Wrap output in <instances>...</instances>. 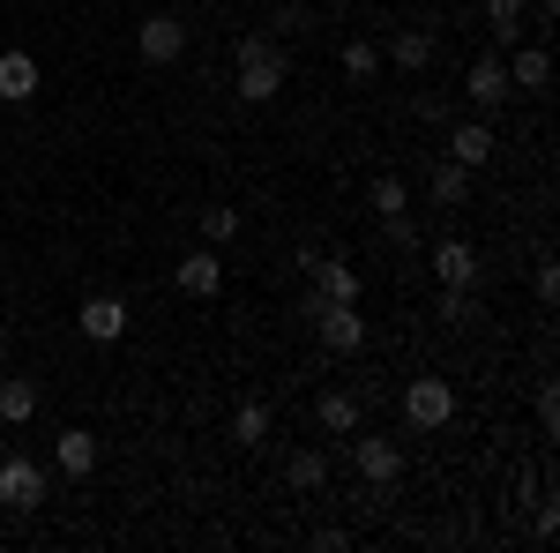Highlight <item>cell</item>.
Listing matches in <instances>:
<instances>
[{
	"instance_id": "1",
	"label": "cell",
	"mask_w": 560,
	"mask_h": 553,
	"mask_svg": "<svg viewBox=\"0 0 560 553\" xmlns=\"http://www.w3.org/2000/svg\"><path fill=\"white\" fill-rule=\"evenodd\" d=\"M232 60H240V76H232L240 105H269V97H284V83H292V60L277 53V38H269V31H247Z\"/></svg>"
},
{
	"instance_id": "16",
	"label": "cell",
	"mask_w": 560,
	"mask_h": 553,
	"mask_svg": "<svg viewBox=\"0 0 560 553\" xmlns=\"http://www.w3.org/2000/svg\"><path fill=\"white\" fill-rule=\"evenodd\" d=\"M516 60H509V90H546L553 83V53L546 45H509Z\"/></svg>"
},
{
	"instance_id": "19",
	"label": "cell",
	"mask_w": 560,
	"mask_h": 553,
	"mask_svg": "<svg viewBox=\"0 0 560 553\" xmlns=\"http://www.w3.org/2000/svg\"><path fill=\"white\" fill-rule=\"evenodd\" d=\"M486 8V31H493V53H509V45L523 38V8L530 0H478Z\"/></svg>"
},
{
	"instance_id": "25",
	"label": "cell",
	"mask_w": 560,
	"mask_h": 553,
	"mask_svg": "<svg viewBox=\"0 0 560 553\" xmlns=\"http://www.w3.org/2000/svg\"><path fill=\"white\" fill-rule=\"evenodd\" d=\"M232 240H240V210L232 203H210L202 210V247H232Z\"/></svg>"
},
{
	"instance_id": "4",
	"label": "cell",
	"mask_w": 560,
	"mask_h": 553,
	"mask_svg": "<svg viewBox=\"0 0 560 553\" xmlns=\"http://www.w3.org/2000/svg\"><path fill=\"white\" fill-rule=\"evenodd\" d=\"M345 441H351V471H359L366 486H396V479H404L396 434H366V426H359V434H345Z\"/></svg>"
},
{
	"instance_id": "23",
	"label": "cell",
	"mask_w": 560,
	"mask_h": 553,
	"mask_svg": "<svg viewBox=\"0 0 560 553\" xmlns=\"http://www.w3.org/2000/svg\"><path fill=\"white\" fill-rule=\"evenodd\" d=\"M38 419V382H0V426H31Z\"/></svg>"
},
{
	"instance_id": "30",
	"label": "cell",
	"mask_w": 560,
	"mask_h": 553,
	"mask_svg": "<svg viewBox=\"0 0 560 553\" xmlns=\"http://www.w3.org/2000/svg\"><path fill=\"white\" fill-rule=\"evenodd\" d=\"M530 285H538V299H560V269H553V262H538V269H530Z\"/></svg>"
},
{
	"instance_id": "3",
	"label": "cell",
	"mask_w": 560,
	"mask_h": 553,
	"mask_svg": "<svg viewBox=\"0 0 560 553\" xmlns=\"http://www.w3.org/2000/svg\"><path fill=\"white\" fill-rule=\"evenodd\" d=\"M314 337H322V352L351 359V352H366V314H359L351 299H322V307H314Z\"/></svg>"
},
{
	"instance_id": "28",
	"label": "cell",
	"mask_w": 560,
	"mask_h": 553,
	"mask_svg": "<svg viewBox=\"0 0 560 553\" xmlns=\"http://www.w3.org/2000/svg\"><path fill=\"white\" fill-rule=\"evenodd\" d=\"M388 224V247H396V255H419V224H411V217L396 210V217H382Z\"/></svg>"
},
{
	"instance_id": "9",
	"label": "cell",
	"mask_w": 560,
	"mask_h": 553,
	"mask_svg": "<svg viewBox=\"0 0 560 553\" xmlns=\"http://www.w3.org/2000/svg\"><path fill=\"white\" fill-rule=\"evenodd\" d=\"M382 68H396V76H427L433 68V31L427 23H404V31L382 45Z\"/></svg>"
},
{
	"instance_id": "24",
	"label": "cell",
	"mask_w": 560,
	"mask_h": 553,
	"mask_svg": "<svg viewBox=\"0 0 560 553\" xmlns=\"http://www.w3.org/2000/svg\"><path fill=\"white\" fill-rule=\"evenodd\" d=\"M337 68H345V83H374V76H382V45L374 38H345Z\"/></svg>"
},
{
	"instance_id": "22",
	"label": "cell",
	"mask_w": 560,
	"mask_h": 553,
	"mask_svg": "<svg viewBox=\"0 0 560 553\" xmlns=\"http://www.w3.org/2000/svg\"><path fill=\"white\" fill-rule=\"evenodd\" d=\"M269 426H277V412H269L261 396H247V404L232 412V441H240V449H261V441H269Z\"/></svg>"
},
{
	"instance_id": "31",
	"label": "cell",
	"mask_w": 560,
	"mask_h": 553,
	"mask_svg": "<svg viewBox=\"0 0 560 553\" xmlns=\"http://www.w3.org/2000/svg\"><path fill=\"white\" fill-rule=\"evenodd\" d=\"M538 15H560V0H538Z\"/></svg>"
},
{
	"instance_id": "32",
	"label": "cell",
	"mask_w": 560,
	"mask_h": 553,
	"mask_svg": "<svg viewBox=\"0 0 560 553\" xmlns=\"http://www.w3.org/2000/svg\"><path fill=\"white\" fill-rule=\"evenodd\" d=\"M337 8H345V0H337Z\"/></svg>"
},
{
	"instance_id": "10",
	"label": "cell",
	"mask_w": 560,
	"mask_h": 553,
	"mask_svg": "<svg viewBox=\"0 0 560 553\" xmlns=\"http://www.w3.org/2000/svg\"><path fill=\"white\" fill-rule=\"evenodd\" d=\"M173 285H179L187 299H217V292H224V262H217V247L179 255V262H173Z\"/></svg>"
},
{
	"instance_id": "29",
	"label": "cell",
	"mask_w": 560,
	"mask_h": 553,
	"mask_svg": "<svg viewBox=\"0 0 560 553\" xmlns=\"http://www.w3.org/2000/svg\"><path fill=\"white\" fill-rule=\"evenodd\" d=\"M538 426H546V434H560V396H553V382L538 389Z\"/></svg>"
},
{
	"instance_id": "27",
	"label": "cell",
	"mask_w": 560,
	"mask_h": 553,
	"mask_svg": "<svg viewBox=\"0 0 560 553\" xmlns=\"http://www.w3.org/2000/svg\"><path fill=\"white\" fill-rule=\"evenodd\" d=\"M269 23H277V31H269V38H300V31H314V15H306L300 0H284V8H277V15H269Z\"/></svg>"
},
{
	"instance_id": "17",
	"label": "cell",
	"mask_w": 560,
	"mask_h": 553,
	"mask_svg": "<svg viewBox=\"0 0 560 553\" xmlns=\"http://www.w3.org/2000/svg\"><path fill=\"white\" fill-rule=\"evenodd\" d=\"M284 486H292V494H322V486H329V457H322V449H292V457H284Z\"/></svg>"
},
{
	"instance_id": "21",
	"label": "cell",
	"mask_w": 560,
	"mask_h": 553,
	"mask_svg": "<svg viewBox=\"0 0 560 553\" xmlns=\"http://www.w3.org/2000/svg\"><path fill=\"white\" fill-rule=\"evenodd\" d=\"M314 419H322L329 434H337V441H345V434H359V419H366V412H359V396H351V389H329V396L314 404Z\"/></svg>"
},
{
	"instance_id": "8",
	"label": "cell",
	"mask_w": 560,
	"mask_h": 553,
	"mask_svg": "<svg viewBox=\"0 0 560 553\" xmlns=\"http://www.w3.org/2000/svg\"><path fill=\"white\" fill-rule=\"evenodd\" d=\"M128 322H135V314H128V299H120V292H90L83 307H75V330H83L90 344H120V337H128Z\"/></svg>"
},
{
	"instance_id": "6",
	"label": "cell",
	"mask_w": 560,
	"mask_h": 553,
	"mask_svg": "<svg viewBox=\"0 0 560 553\" xmlns=\"http://www.w3.org/2000/svg\"><path fill=\"white\" fill-rule=\"evenodd\" d=\"M135 53H142L150 68H173L179 53H187V15H173V8L142 15V31H135Z\"/></svg>"
},
{
	"instance_id": "20",
	"label": "cell",
	"mask_w": 560,
	"mask_h": 553,
	"mask_svg": "<svg viewBox=\"0 0 560 553\" xmlns=\"http://www.w3.org/2000/svg\"><path fill=\"white\" fill-rule=\"evenodd\" d=\"M441 322H448V330H478V322H486L478 285H441Z\"/></svg>"
},
{
	"instance_id": "12",
	"label": "cell",
	"mask_w": 560,
	"mask_h": 553,
	"mask_svg": "<svg viewBox=\"0 0 560 553\" xmlns=\"http://www.w3.org/2000/svg\"><path fill=\"white\" fill-rule=\"evenodd\" d=\"M493 150H501V135H493V120H456V128H448V158H456L464 172L493 165Z\"/></svg>"
},
{
	"instance_id": "18",
	"label": "cell",
	"mask_w": 560,
	"mask_h": 553,
	"mask_svg": "<svg viewBox=\"0 0 560 553\" xmlns=\"http://www.w3.org/2000/svg\"><path fill=\"white\" fill-rule=\"evenodd\" d=\"M427 195L441 203V210H464V203H471V172L456 165V158H441V165H433V180H427Z\"/></svg>"
},
{
	"instance_id": "7",
	"label": "cell",
	"mask_w": 560,
	"mask_h": 553,
	"mask_svg": "<svg viewBox=\"0 0 560 553\" xmlns=\"http://www.w3.org/2000/svg\"><path fill=\"white\" fill-rule=\"evenodd\" d=\"M464 97H471L478 113H501L516 90H509V53H478L471 68H464Z\"/></svg>"
},
{
	"instance_id": "14",
	"label": "cell",
	"mask_w": 560,
	"mask_h": 553,
	"mask_svg": "<svg viewBox=\"0 0 560 553\" xmlns=\"http://www.w3.org/2000/svg\"><path fill=\"white\" fill-rule=\"evenodd\" d=\"M52 464L68 471V479H90V471H97V434H90V426H60V434H52Z\"/></svg>"
},
{
	"instance_id": "13",
	"label": "cell",
	"mask_w": 560,
	"mask_h": 553,
	"mask_svg": "<svg viewBox=\"0 0 560 553\" xmlns=\"http://www.w3.org/2000/svg\"><path fill=\"white\" fill-rule=\"evenodd\" d=\"M300 262H306V277H314V299H351V307H359L366 285H359L351 262H329V255H300Z\"/></svg>"
},
{
	"instance_id": "2",
	"label": "cell",
	"mask_w": 560,
	"mask_h": 553,
	"mask_svg": "<svg viewBox=\"0 0 560 553\" xmlns=\"http://www.w3.org/2000/svg\"><path fill=\"white\" fill-rule=\"evenodd\" d=\"M45 494H52V479L38 471V457L8 449V457H0V509H8V516H31V509H45Z\"/></svg>"
},
{
	"instance_id": "26",
	"label": "cell",
	"mask_w": 560,
	"mask_h": 553,
	"mask_svg": "<svg viewBox=\"0 0 560 553\" xmlns=\"http://www.w3.org/2000/svg\"><path fill=\"white\" fill-rule=\"evenodd\" d=\"M374 210H382V217L411 210V187H404V180H396V172H382V180H374Z\"/></svg>"
},
{
	"instance_id": "11",
	"label": "cell",
	"mask_w": 560,
	"mask_h": 553,
	"mask_svg": "<svg viewBox=\"0 0 560 553\" xmlns=\"http://www.w3.org/2000/svg\"><path fill=\"white\" fill-rule=\"evenodd\" d=\"M38 53H23V45H8L0 53V105H31L38 97Z\"/></svg>"
},
{
	"instance_id": "15",
	"label": "cell",
	"mask_w": 560,
	"mask_h": 553,
	"mask_svg": "<svg viewBox=\"0 0 560 553\" xmlns=\"http://www.w3.org/2000/svg\"><path fill=\"white\" fill-rule=\"evenodd\" d=\"M433 277H441V285H478V247L456 240V232L433 240Z\"/></svg>"
},
{
	"instance_id": "5",
	"label": "cell",
	"mask_w": 560,
	"mask_h": 553,
	"mask_svg": "<svg viewBox=\"0 0 560 553\" xmlns=\"http://www.w3.org/2000/svg\"><path fill=\"white\" fill-rule=\"evenodd\" d=\"M404 419L433 434V426L456 419V382H441V375H419V382H404Z\"/></svg>"
}]
</instances>
